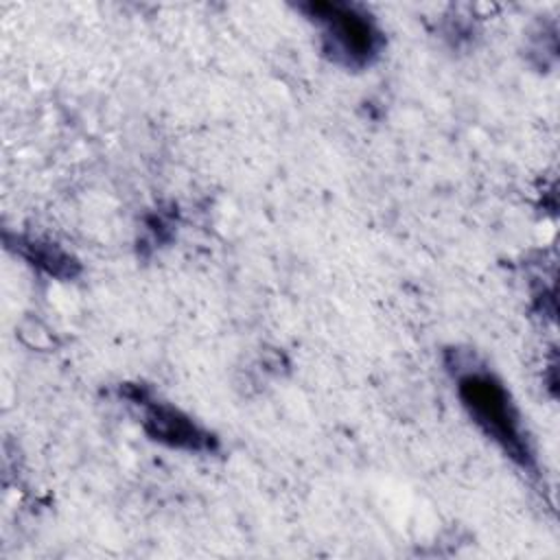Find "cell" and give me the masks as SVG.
<instances>
[{
    "label": "cell",
    "mask_w": 560,
    "mask_h": 560,
    "mask_svg": "<svg viewBox=\"0 0 560 560\" xmlns=\"http://www.w3.org/2000/svg\"><path fill=\"white\" fill-rule=\"evenodd\" d=\"M446 365L453 374L457 398L470 420L521 470L536 475V451L523 424V416L505 383L483 363H479L470 354H462L459 350L448 352Z\"/></svg>",
    "instance_id": "obj_1"
},
{
    "label": "cell",
    "mask_w": 560,
    "mask_h": 560,
    "mask_svg": "<svg viewBox=\"0 0 560 560\" xmlns=\"http://www.w3.org/2000/svg\"><path fill=\"white\" fill-rule=\"evenodd\" d=\"M298 9L317 26L322 50L332 63L346 70H363L381 57L385 33L363 4L311 0L298 4Z\"/></svg>",
    "instance_id": "obj_2"
},
{
    "label": "cell",
    "mask_w": 560,
    "mask_h": 560,
    "mask_svg": "<svg viewBox=\"0 0 560 560\" xmlns=\"http://www.w3.org/2000/svg\"><path fill=\"white\" fill-rule=\"evenodd\" d=\"M120 396L140 407V422L151 440L188 453H214L219 448L214 433H210L179 407L155 398L153 392L144 389L142 385H122Z\"/></svg>",
    "instance_id": "obj_3"
},
{
    "label": "cell",
    "mask_w": 560,
    "mask_h": 560,
    "mask_svg": "<svg viewBox=\"0 0 560 560\" xmlns=\"http://www.w3.org/2000/svg\"><path fill=\"white\" fill-rule=\"evenodd\" d=\"M18 252L31 265L44 269L55 278H74L79 273V262L55 243L18 236Z\"/></svg>",
    "instance_id": "obj_4"
}]
</instances>
